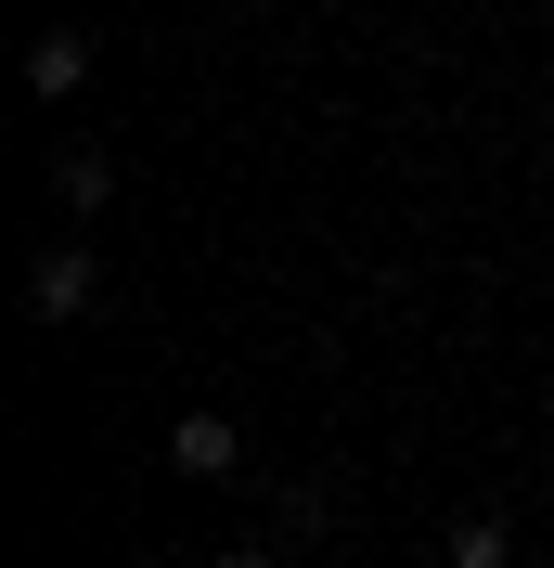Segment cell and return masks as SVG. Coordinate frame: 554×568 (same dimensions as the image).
<instances>
[{"label": "cell", "mask_w": 554, "mask_h": 568, "mask_svg": "<svg viewBox=\"0 0 554 568\" xmlns=\"http://www.w3.org/2000/svg\"><path fill=\"white\" fill-rule=\"evenodd\" d=\"M91 297H104V258H91V246H39L27 258V311L39 323H78Z\"/></svg>", "instance_id": "obj_1"}, {"label": "cell", "mask_w": 554, "mask_h": 568, "mask_svg": "<svg viewBox=\"0 0 554 568\" xmlns=\"http://www.w3.org/2000/svg\"><path fill=\"white\" fill-rule=\"evenodd\" d=\"M168 465H181V478H233V465H245V426L233 414H181L168 426Z\"/></svg>", "instance_id": "obj_2"}, {"label": "cell", "mask_w": 554, "mask_h": 568, "mask_svg": "<svg viewBox=\"0 0 554 568\" xmlns=\"http://www.w3.org/2000/svg\"><path fill=\"white\" fill-rule=\"evenodd\" d=\"M78 78H91V27H39V39H27V91H39V104H65Z\"/></svg>", "instance_id": "obj_3"}, {"label": "cell", "mask_w": 554, "mask_h": 568, "mask_svg": "<svg viewBox=\"0 0 554 568\" xmlns=\"http://www.w3.org/2000/svg\"><path fill=\"white\" fill-rule=\"evenodd\" d=\"M52 194H65V220H104L116 207V155L104 142H65V155H52Z\"/></svg>", "instance_id": "obj_4"}, {"label": "cell", "mask_w": 554, "mask_h": 568, "mask_svg": "<svg viewBox=\"0 0 554 568\" xmlns=\"http://www.w3.org/2000/svg\"><path fill=\"white\" fill-rule=\"evenodd\" d=\"M451 568H503V530H490V517H478V530H451Z\"/></svg>", "instance_id": "obj_5"}, {"label": "cell", "mask_w": 554, "mask_h": 568, "mask_svg": "<svg viewBox=\"0 0 554 568\" xmlns=\"http://www.w3.org/2000/svg\"><path fill=\"white\" fill-rule=\"evenodd\" d=\"M219 568H284V556H271V542H233V556H219Z\"/></svg>", "instance_id": "obj_6"}]
</instances>
